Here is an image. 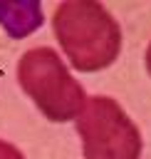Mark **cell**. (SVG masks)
Returning a JSON list of instances; mask_svg holds the SVG:
<instances>
[{
	"mask_svg": "<svg viewBox=\"0 0 151 159\" xmlns=\"http://www.w3.org/2000/svg\"><path fill=\"white\" fill-rule=\"evenodd\" d=\"M52 27L69 65L79 72L104 70L119 57L121 30L101 2H62L52 15Z\"/></svg>",
	"mask_w": 151,
	"mask_h": 159,
	"instance_id": "cell-1",
	"label": "cell"
},
{
	"mask_svg": "<svg viewBox=\"0 0 151 159\" xmlns=\"http://www.w3.org/2000/svg\"><path fill=\"white\" fill-rule=\"evenodd\" d=\"M17 80L50 122L74 119L87 102L84 87L69 75L67 65L52 47L27 50L17 62Z\"/></svg>",
	"mask_w": 151,
	"mask_h": 159,
	"instance_id": "cell-2",
	"label": "cell"
},
{
	"mask_svg": "<svg viewBox=\"0 0 151 159\" xmlns=\"http://www.w3.org/2000/svg\"><path fill=\"white\" fill-rule=\"evenodd\" d=\"M77 132L84 159H139L141 154L139 127L111 97H87L77 114Z\"/></svg>",
	"mask_w": 151,
	"mask_h": 159,
	"instance_id": "cell-3",
	"label": "cell"
},
{
	"mask_svg": "<svg viewBox=\"0 0 151 159\" xmlns=\"http://www.w3.org/2000/svg\"><path fill=\"white\" fill-rule=\"evenodd\" d=\"M42 20H45L42 5L37 0H20V2L0 0V27L15 40L32 35L42 25Z\"/></svg>",
	"mask_w": 151,
	"mask_h": 159,
	"instance_id": "cell-4",
	"label": "cell"
},
{
	"mask_svg": "<svg viewBox=\"0 0 151 159\" xmlns=\"http://www.w3.org/2000/svg\"><path fill=\"white\" fill-rule=\"evenodd\" d=\"M0 159H25V157H22V152L17 147H12L10 142L0 139Z\"/></svg>",
	"mask_w": 151,
	"mask_h": 159,
	"instance_id": "cell-5",
	"label": "cell"
},
{
	"mask_svg": "<svg viewBox=\"0 0 151 159\" xmlns=\"http://www.w3.org/2000/svg\"><path fill=\"white\" fill-rule=\"evenodd\" d=\"M146 70H149V75H151V45H149V50H146Z\"/></svg>",
	"mask_w": 151,
	"mask_h": 159,
	"instance_id": "cell-6",
	"label": "cell"
}]
</instances>
